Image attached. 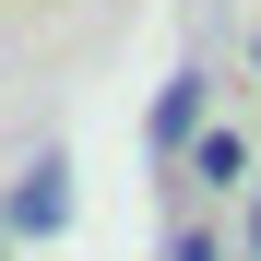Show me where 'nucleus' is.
<instances>
[{
  "instance_id": "f257e3e1",
  "label": "nucleus",
  "mask_w": 261,
  "mask_h": 261,
  "mask_svg": "<svg viewBox=\"0 0 261 261\" xmlns=\"http://www.w3.org/2000/svg\"><path fill=\"white\" fill-rule=\"evenodd\" d=\"M60 226H71V154H36L0 202V238H60Z\"/></svg>"
},
{
  "instance_id": "39448f33",
  "label": "nucleus",
  "mask_w": 261,
  "mask_h": 261,
  "mask_svg": "<svg viewBox=\"0 0 261 261\" xmlns=\"http://www.w3.org/2000/svg\"><path fill=\"white\" fill-rule=\"evenodd\" d=\"M249 71H261V36H249Z\"/></svg>"
},
{
  "instance_id": "423d86ee",
  "label": "nucleus",
  "mask_w": 261,
  "mask_h": 261,
  "mask_svg": "<svg viewBox=\"0 0 261 261\" xmlns=\"http://www.w3.org/2000/svg\"><path fill=\"white\" fill-rule=\"evenodd\" d=\"M0 249H12V238H0Z\"/></svg>"
},
{
  "instance_id": "20e7f679",
  "label": "nucleus",
  "mask_w": 261,
  "mask_h": 261,
  "mask_svg": "<svg viewBox=\"0 0 261 261\" xmlns=\"http://www.w3.org/2000/svg\"><path fill=\"white\" fill-rule=\"evenodd\" d=\"M249 261H261V202H249Z\"/></svg>"
},
{
  "instance_id": "f03ea898",
  "label": "nucleus",
  "mask_w": 261,
  "mask_h": 261,
  "mask_svg": "<svg viewBox=\"0 0 261 261\" xmlns=\"http://www.w3.org/2000/svg\"><path fill=\"white\" fill-rule=\"evenodd\" d=\"M143 143H154V154H178V143H202V71H178V83L154 95V119H143Z\"/></svg>"
},
{
  "instance_id": "7ed1b4c3",
  "label": "nucleus",
  "mask_w": 261,
  "mask_h": 261,
  "mask_svg": "<svg viewBox=\"0 0 261 261\" xmlns=\"http://www.w3.org/2000/svg\"><path fill=\"white\" fill-rule=\"evenodd\" d=\"M190 178L202 190H238L249 178V143H238V130H202V143H190Z\"/></svg>"
}]
</instances>
